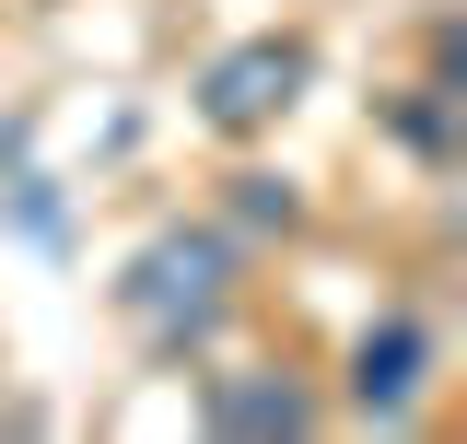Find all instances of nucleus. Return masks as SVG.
I'll return each mask as SVG.
<instances>
[{
  "label": "nucleus",
  "mask_w": 467,
  "mask_h": 444,
  "mask_svg": "<svg viewBox=\"0 0 467 444\" xmlns=\"http://www.w3.org/2000/svg\"><path fill=\"white\" fill-rule=\"evenodd\" d=\"M223 304H234V246L223 234H152L129 270H117V316L152 339V351H199V339L223 328Z\"/></svg>",
  "instance_id": "f257e3e1"
},
{
  "label": "nucleus",
  "mask_w": 467,
  "mask_h": 444,
  "mask_svg": "<svg viewBox=\"0 0 467 444\" xmlns=\"http://www.w3.org/2000/svg\"><path fill=\"white\" fill-rule=\"evenodd\" d=\"M304 82H316V48H304V36H245V48H223L199 70V117H211L223 141H257V129L292 117Z\"/></svg>",
  "instance_id": "f03ea898"
},
{
  "label": "nucleus",
  "mask_w": 467,
  "mask_h": 444,
  "mask_svg": "<svg viewBox=\"0 0 467 444\" xmlns=\"http://www.w3.org/2000/svg\"><path fill=\"white\" fill-rule=\"evenodd\" d=\"M199 421H211V433H234V444H269V433H304L316 409H304V386H292V375L234 363V375H211V386H199Z\"/></svg>",
  "instance_id": "7ed1b4c3"
},
{
  "label": "nucleus",
  "mask_w": 467,
  "mask_h": 444,
  "mask_svg": "<svg viewBox=\"0 0 467 444\" xmlns=\"http://www.w3.org/2000/svg\"><path fill=\"white\" fill-rule=\"evenodd\" d=\"M420 375H432V328H420V316H386V328L350 351V397H362L374 421H398L409 397H420Z\"/></svg>",
  "instance_id": "20e7f679"
},
{
  "label": "nucleus",
  "mask_w": 467,
  "mask_h": 444,
  "mask_svg": "<svg viewBox=\"0 0 467 444\" xmlns=\"http://www.w3.org/2000/svg\"><path fill=\"white\" fill-rule=\"evenodd\" d=\"M398 141H409V153H432V164L456 153V129H444V82H420V94L398 106Z\"/></svg>",
  "instance_id": "39448f33"
},
{
  "label": "nucleus",
  "mask_w": 467,
  "mask_h": 444,
  "mask_svg": "<svg viewBox=\"0 0 467 444\" xmlns=\"http://www.w3.org/2000/svg\"><path fill=\"white\" fill-rule=\"evenodd\" d=\"M234 211H245L257 234H269V222H292L304 199H292V175H234Z\"/></svg>",
  "instance_id": "423d86ee"
}]
</instances>
